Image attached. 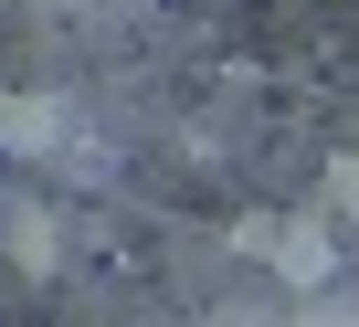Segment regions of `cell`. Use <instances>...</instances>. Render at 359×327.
Listing matches in <instances>:
<instances>
[{
    "label": "cell",
    "instance_id": "6da1fadb",
    "mask_svg": "<svg viewBox=\"0 0 359 327\" xmlns=\"http://www.w3.org/2000/svg\"><path fill=\"white\" fill-rule=\"evenodd\" d=\"M264 264H275V274H285L296 295H317V285L338 274V222H327V211H285V222H275V253H264Z\"/></svg>",
    "mask_w": 359,
    "mask_h": 327
},
{
    "label": "cell",
    "instance_id": "7a4b0ae2",
    "mask_svg": "<svg viewBox=\"0 0 359 327\" xmlns=\"http://www.w3.org/2000/svg\"><path fill=\"white\" fill-rule=\"evenodd\" d=\"M53 148H64L53 95H0V158H53Z\"/></svg>",
    "mask_w": 359,
    "mask_h": 327
},
{
    "label": "cell",
    "instance_id": "3957f363",
    "mask_svg": "<svg viewBox=\"0 0 359 327\" xmlns=\"http://www.w3.org/2000/svg\"><path fill=\"white\" fill-rule=\"evenodd\" d=\"M0 243H11V264H22V274H53V264H64L53 211H0Z\"/></svg>",
    "mask_w": 359,
    "mask_h": 327
},
{
    "label": "cell",
    "instance_id": "277c9868",
    "mask_svg": "<svg viewBox=\"0 0 359 327\" xmlns=\"http://www.w3.org/2000/svg\"><path fill=\"white\" fill-rule=\"evenodd\" d=\"M327 222H359V148L327 158Z\"/></svg>",
    "mask_w": 359,
    "mask_h": 327
},
{
    "label": "cell",
    "instance_id": "5b68a950",
    "mask_svg": "<svg viewBox=\"0 0 359 327\" xmlns=\"http://www.w3.org/2000/svg\"><path fill=\"white\" fill-rule=\"evenodd\" d=\"M222 243H233L243 264H264V253H275V211H233V232H222Z\"/></svg>",
    "mask_w": 359,
    "mask_h": 327
}]
</instances>
